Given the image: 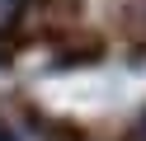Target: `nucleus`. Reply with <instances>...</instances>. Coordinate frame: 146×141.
I'll use <instances>...</instances> for the list:
<instances>
[{
	"mask_svg": "<svg viewBox=\"0 0 146 141\" xmlns=\"http://www.w3.org/2000/svg\"><path fill=\"white\" fill-rule=\"evenodd\" d=\"M24 14V0H0V33H10Z\"/></svg>",
	"mask_w": 146,
	"mask_h": 141,
	"instance_id": "obj_1",
	"label": "nucleus"
},
{
	"mask_svg": "<svg viewBox=\"0 0 146 141\" xmlns=\"http://www.w3.org/2000/svg\"><path fill=\"white\" fill-rule=\"evenodd\" d=\"M0 141H14V136H10V132H5V127H0Z\"/></svg>",
	"mask_w": 146,
	"mask_h": 141,
	"instance_id": "obj_2",
	"label": "nucleus"
}]
</instances>
